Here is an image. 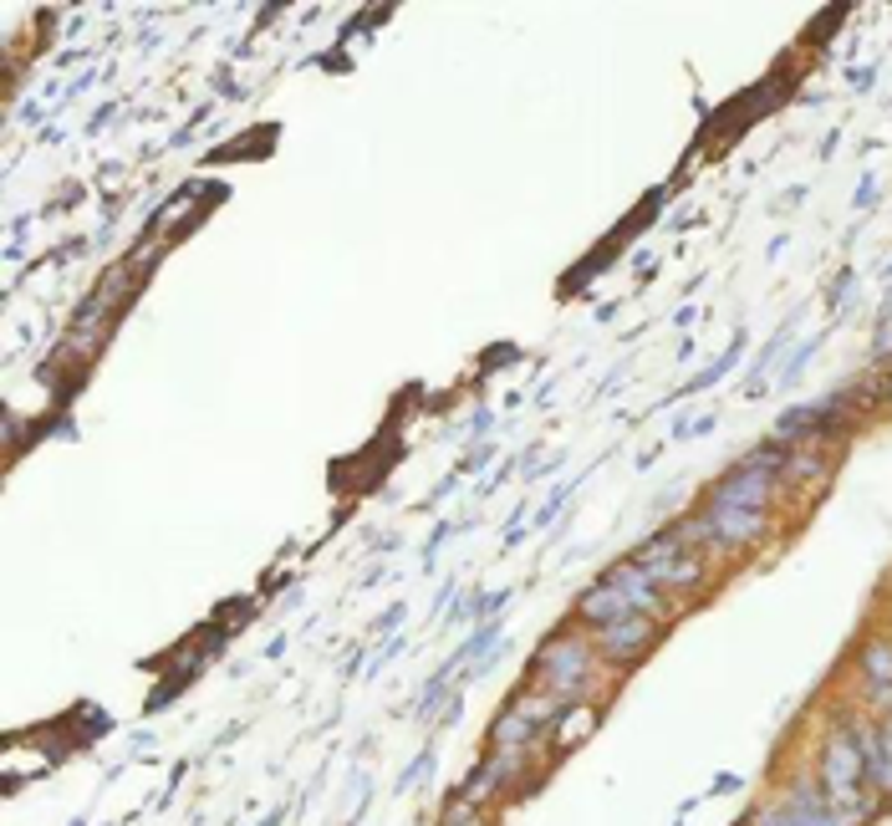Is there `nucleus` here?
I'll return each mask as SVG.
<instances>
[{
    "instance_id": "obj_1",
    "label": "nucleus",
    "mask_w": 892,
    "mask_h": 826,
    "mask_svg": "<svg viewBox=\"0 0 892 826\" xmlns=\"http://www.w3.org/2000/svg\"><path fill=\"white\" fill-rule=\"evenodd\" d=\"M602 653L591 643L587 627H556L551 638H540L531 653V689L556 694L561 704H591V694L602 684Z\"/></svg>"
},
{
    "instance_id": "obj_2",
    "label": "nucleus",
    "mask_w": 892,
    "mask_h": 826,
    "mask_svg": "<svg viewBox=\"0 0 892 826\" xmlns=\"http://www.w3.org/2000/svg\"><path fill=\"white\" fill-rule=\"evenodd\" d=\"M821 796L831 811H846V816H857L862 826L872 822L877 811H882V796L867 791V755H862V729L852 720H837V725L826 729L821 740Z\"/></svg>"
},
{
    "instance_id": "obj_3",
    "label": "nucleus",
    "mask_w": 892,
    "mask_h": 826,
    "mask_svg": "<svg viewBox=\"0 0 892 826\" xmlns=\"http://www.w3.org/2000/svg\"><path fill=\"white\" fill-rule=\"evenodd\" d=\"M561 709L566 704L556 694H540V689L510 694L506 709L495 714V725L485 729L489 750H540V740H546V729L556 725Z\"/></svg>"
},
{
    "instance_id": "obj_4",
    "label": "nucleus",
    "mask_w": 892,
    "mask_h": 826,
    "mask_svg": "<svg viewBox=\"0 0 892 826\" xmlns=\"http://www.w3.org/2000/svg\"><path fill=\"white\" fill-rule=\"evenodd\" d=\"M693 531H699L704 551H740V546H755L770 531V510H740L704 500V510L693 516Z\"/></svg>"
},
{
    "instance_id": "obj_5",
    "label": "nucleus",
    "mask_w": 892,
    "mask_h": 826,
    "mask_svg": "<svg viewBox=\"0 0 892 826\" xmlns=\"http://www.w3.org/2000/svg\"><path fill=\"white\" fill-rule=\"evenodd\" d=\"M658 633H663V623H658V618H648V612H627V618H617L612 627L591 633V643H597L602 663H617V669H627V663H638V658L653 648Z\"/></svg>"
},
{
    "instance_id": "obj_6",
    "label": "nucleus",
    "mask_w": 892,
    "mask_h": 826,
    "mask_svg": "<svg viewBox=\"0 0 892 826\" xmlns=\"http://www.w3.org/2000/svg\"><path fill=\"white\" fill-rule=\"evenodd\" d=\"M602 576H607V582H612L617 592H623L627 608H633V612H648V618H658V623H668V618H674V597L658 587L653 576L642 572V567H638L633 557H623L617 567H607Z\"/></svg>"
},
{
    "instance_id": "obj_7",
    "label": "nucleus",
    "mask_w": 892,
    "mask_h": 826,
    "mask_svg": "<svg viewBox=\"0 0 892 826\" xmlns=\"http://www.w3.org/2000/svg\"><path fill=\"white\" fill-rule=\"evenodd\" d=\"M780 806L791 811V826H862L857 816H846V811H831L821 796V780L811 776H791L786 780V791H780Z\"/></svg>"
},
{
    "instance_id": "obj_8",
    "label": "nucleus",
    "mask_w": 892,
    "mask_h": 826,
    "mask_svg": "<svg viewBox=\"0 0 892 826\" xmlns=\"http://www.w3.org/2000/svg\"><path fill=\"white\" fill-rule=\"evenodd\" d=\"M627 612H633V608H627V597L612 587L607 576H597V582H591V587L572 602V618L587 627V633H602V627H612L617 618H627Z\"/></svg>"
},
{
    "instance_id": "obj_9",
    "label": "nucleus",
    "mask_w": 892,
    "mask_h": 826,
    "mask_svg": "<svg viewBox=\"0 0 892 826\" xmlns=\"http://www.w3.org/2000/svg\"><path fill=\"white\" fill-rule=\"evenodd\" d=\"M642 572L653 576L668 597H689V592H699L709 582V561H704V551H678V557H668V561L642 567Z\"/></svg>"
},
{
    "instance_id": "obj_10",
    "label": "nucleus",
    "mask_w": 892,
    "mask_h": 826,
    "mask_svg": "<svg viewBox=\"0 0 892 826\" xmlns=\"http://www.w3.org/2000/svg\"><path fill=\"white\" fill-rule=\"evenodd\" d=\"M602 725V709L597 704H566L556 714V725L546 729V745H551V755H572L576 745H587Z\"/></svg>"
},
{
    "instance_id": "obj_11",
    "label": "nucleus",
    "mask_w": 892,
    "mask_h": 826,
    "mask_svg": "<svg viewBox=\"0 0 892 826\" xmlns=\"http://www.w3.org/2000/svg\"><path fill=\"white\" fill-rule=\"evenodd\" d=\"M857 669H862V684H867V699H872L877 709H888L892 704V638L877 633V638L862 643Z\"/></svg>"
},
{
    "instance_id": "obj_12",
    "label": "nucleus",
    "mask_w": 892,
    "mask_h": 826,
    "mask_svg": "<svg viewBox=\"0 0 892 826\" xmlns=\"http://www.w3.org/2000/svg\"><path fill=\"white\" fill-rule=\"evenodd\" d=\"M831 474V449L821 439H801V444H786V459H780V485L801 490L806 480H826Z\"/></svg>"
},
{
    "instance_id": "obj_13",
    "label": "nucleus",
    "mask_w": 892,
    "mask_h": 826,
    "mask_svg": "<svg viewBox=\"0 0 892 826\" xmlns=\"http://www.w3.org/2000/svg\"><path fill=\"white\" fill-rule=\"evenodd\" d=\"M862 755H867V791L888 801L892 796V720L862 729Z\"/></svg>"
},
{
    "instance_id": "obj_14",
    "label": "nucleus",
    "mask_w": 892,
    "mask_h": 826,
    "mask_svg": "<svg viewBox=\"0 0 892 826\" xmlns=\"http://www.w3.org/2000/svg\"><path fill=\"white\" fill-rule=\"evenodd\" d=\"M455 796H459V801H474V806H485L489 796H500V776H495V765H489V755L480 760V765H474L470 776L459 780V791H455Z\"/></svg>"
},
{
    "instance_id": "obj_15",
    "label": "nucleus",
    "mask_w": 892,
    "mask_h": 826,
    "mask_svg": "<svg viewBox=\"0 0 892 826\" xmlns=\"http://www.w3.org/2000/svg\"><path fill=\"white\" fill-rule=\"evenodd\" d=\"M438 826H489V816H485V806H474V801H449L444 806V816H438Z\"/></svg>"
},
{
    "instance_id": "obj_16",
    "label": "nucleus",
    "mask_w": 892,
    "mask_h": 826,
    "mask_svg": "<svg viewBox=\"0 0 892 826\" xmlns=\"http://www.w3.org/2000/svg\"><path fill=\"white\" fill-rule=\"evenodd\" d=\"M744 826H791V811L780 806V796H775V801H765V806L750 811V822Z\"/></svg>"
},
{
    "instance_id": "obj_17",
    "label": "nucleus",
    "mask_w": 892,
    "mask_h": 826,
    "mask_svg": "<svg viewBox=\"0 0 892 826\" xmlns=\"http://www.w3.org/2000/svg\"><path fill=\"white\" fill-rule=\"evenodd\" d=\"M506 602H510V592H506V587H500V592H489V597H485V592H480V597H474V602H470V612H474V618H480V623H489V618H495V612L506 608Z\"/></svg>"
},
{
    "instance_id": "obj_18",
    "label": "nucleus",
    "mask_w": 892,
    "mask_h": 826,
    "mask_svg": "<svg viewBox=\"0 0 892 826\" xmlns=\"http://www.w3.org/2000/svg\"><path fill=\"white\" fill-rule=\"evenodd\" d=\"M429 765H434V755H429V750H419V755H413V765H408L404 776H398V791H413V786L429 776Z\"/></svg>"
},
{
    "instance_id": "obj_19",
    "label": "nucleus",
    "mask_w": 892,
    "mask_h": 826,
    "mask_svg": "<svg viewBox=\"0 0 892 826\" xmlns=\"http://www.w3.org/2000/svg\"><path fill=\"white\" fill-rule=\"evenodd\" d=\"M398 653H404V638H387L383 643V648H378V653H372V663H368V669H362V674H378V669H383V663H393V658H398Z\"/></svg>"
},
{
    "instance_id": "obj_20",
    "label": "nucleus",
    "mask_w": 892,
    "mask_h": 826,
    "mask_svg": "<svg viewBox=\"0 0 892 826\" xmlns=\"http://www.w3.org/2000/svg\"><path fill=\"white\" fill-rule=\"evenodd\" d=\"M393 623H404V602H393V608H387L383 618L372 623V633H393Z\"/></svg>"
},
{
    "instance_id": "obj_21",
    "label": "nucleus",
    "mask_w": 892,
    "mask_h": 826,
    "mask_svg": "<svg viewBox=\"0 0 892 826\" xmlns=\"http://www.w3.org/2000/svg\"><path fill=\"white\" fill-rule=\"evenodd\" d=\"M846 296H857V276H842L837 291H831V306H846Z\"/></svg>"
},
{
    "instance_id": "obj_22",
    "label": "nucleus",
    "mask_w": 892,
    "mask_h": 826,
    "mask_svg": "<svg viewBox=\"0 0 892 826\" xmlns=\"http://www.w3.org/2000/svg\"><path fill=\"white\" fill-rule=\"evenodd\" d=\"M740 786H744L740 776H719V780H714V791H740Z\"/></svg>"
}]
</instances>
